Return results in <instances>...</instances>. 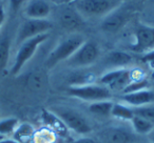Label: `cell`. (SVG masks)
<instances>
[{"instance_id": "obj_1", "label": "cell", "mask_w": 154, "mask_h": 143, "mask_svg": "<svg viewBox=\"0 0 154 143\" xmlns=\"http://www.w3.org/2000/svg\"><path fill=\"white\" fill-rule=\"evenodd\" d=\"M48 38H49V33H45V34L38 35L34 38L28 39L24 42H22L21 44L18 45V51L16 53L15 60H14L13 66L11 68L12 75L19 74V72L26 65V62L36 53L39 45L42 42H45Z\"/></svg>"}, {"instance_id": "obj_2", "label": "cell", "mask_w": 154, "mask_h": 143, "mask_svg": "<svg viewBox=\"0 0 154 143\" xmlns=\"http://www.w3.org/2000/svg\"><path fill=\"white\" fill-rule=\"evenodd\" d=\"M84 42V37L80 35H72L62 40L61 42L58 43L57 46L51 52L48 57V67H53L62 60H68Z\"/></svg>"}, {"instance_id": "obj_3", "label": "cell", "mask_w": 154, "mask_h": 143, "mask_svg": "<svg viewBox=\"0 0 154 143\" xmlns=\"http://www.w3.org/2000/svg\"><path fill=\"white\" fill-rule=\"evenodd\" d=\"M69 94L73 97L86 101H103L111 98V91L105 85L96 84H82V85L72 86L69 88Z\"/></svg>"}, {"instance_id": "obj_4", "label": "cell", "mask_w": 154, "mask_h": 143, "mask_svg": "<svg viewBox=\"0 0 154 143\" xmlns=\"http://www.w3.org/2000/svg\"><path fill=\"white\" fill-rule=\"evenodd\" d=\"M54 113L69 128L73 130L74 132L82 135L91 132V126L86 118L75 109L58 106L54 109Z\"/></svg>"}, {"instance_id": "obj_5", "label": "cell", "mask_w": 154, "mask_h": 143, "mask_svg": "<svg viewBox=\"0 0 154 143\" xmlns=\"http://www.w3.org/2000/svg\"><path fill=\"white\" fill-rule=\"evenodd\" d=\"M99 55L98 46L93 41H85L77 51L66 60L68 65L72 67H82L91 65L96 61Z\"/></svg>"}, {"instance_id": "obj_6", "label": "cell", "mask_w": 154, "mask_h": 143, "mask_svg": "<svg viewBox=\"0 0 154 143\" xmlns=\"http://www.w3.org/2000/svg\"><path fill=\"white\" fill-rule=\"evenodd\" d=\"M52 28V24L47 19H26L22 22L16 35V44L19 45L26 40L41 34H45Z\"/></svg>"}, {"instance_id": "obj_7", "label": "cell", "mask_w": 154, "mask_h": 143, "mask_svg": "<svg viewBox=\"0 0 154 143\" xmlns=\"http://www.w3.org/2000/svg\"><path fill=\"white\" fill-rule=\"evenodd\" d=\"M115 7L111 0H79L76 4L77 12L88 17L106 16Z\"/></svg>"}, {"instance_id": "obj_8", "label": "cell", "mask_w": 154, "mask_h": 143, "mask_svg": "<svg viewBox=\"0 0 154 143\" xmlns=\"http://www.w3.org/2000/svg\"><path fill=\"white\" fill-rule=\"evenodd\" d=\"M99 82L101 85L107 86L109 90L122 92L131 82V70L124 67L110 70L101 76Z\"/></svg>"}, {"instance_id": "obj_9", "label": "cell", "mask_w": 154, "mask_h": 143, "mask_svg": "<svg viewBox=\"0 0 154 143\" xmlns=\"http://www.w3.org/2000/svg\"><path fill=\"white\" fill-rule=\"evenodd\" d=\"M129 13L127 10L115 7L113 11H111L109 14H107L101 22V28L107 33H115L119 28H122L129 19Z\"/></svg>"}, {"instance_id": "obj_10", "label": "cell", "mask_w": 154, "mask_h": 143, "mask_svg": "<svg viewBox=\"0 0 154 143\" xmlns=\"http://www.w3.org/2000/svg\"><path fill=\"white\" fill-rule=\"evenodd\" d=\"M154 46V28L139 25L135 31V42L132 49L137 53L146 52Z\"/></svg>"}, {"instance_id": "obj_11", "label": "cell", "mask_w": 154, "mask_h": 143, "mask_svg": "<svg viewBox=\"0 0 154 143\" xmlns=\"http://www.w3.org/2000/svg\"><path fill=\"white\" fill-rule=\"evenodd\" d=\"M122 100L133 106H145L154 102V92L147 88V90H141L138 92L130 93V94H124Z\"/></svg>"}, {"instance_id": "obj_12", "label": "cell", "mask_w": 154, "mask_h": 143, "mask_svg": "<svg viewBox=\"0 0 154 143\" xmlns=\"http://www.w3.org/2000/svg\"><path fill=\"white\" fill-rule=\"evenodd\" d=\"M50 13L51 7L45 0H32L26 7V16L29 19H47Z\"/></svg>"}, {"instance_id": "obj_13", "label": "cell", "mask_w": 154, "mask_h": 143, "mask_svg": "<svg viewBox=\"0 0 154 143\" xmlns=\"http://www.w3.org/2000/svg\"><path fill=\"white\" fill-rule=\"evenodd\" d=\"M105 139L109 143H130L132 136L125 128L111 127L105 132Z\"/></svg>"}, {"instance_id": "obj_14", "label": "cell", "mask_w": 154, "mask_h": 143, "mask_svg": "<svg viewBox=\"0 0 154 143\" xmlns=\"http://www.w3.org/2000/svg\"><path fill=\"white\" fill-rule=\"evenodd\" d=\"M59 21L61 23V25L63 28H68V30L76 28L82 25V18H80V14L78 12L71 9H66L63 12H61L59 17Z\"/></svg>"}, {"instance_id": "obj_15", "label": "cell", "mask_w": 154, "mask_h": 143, "mask_svg": "<svg viewBox=\"0 0 154 143\" xmlns=\"http://www.w3.org/2000/svg\"><path fill=\"white\" fill-rule=\"evenodd\" d=\"M132 61V57L129 54L120 51H114L108 54L106 58V64L111 67L122 68Z\"/></svg>"}, {"instance_id": "obj_16", "label": "cell", "mask_w": 154, "mask_h": 143, "mask_svg": "<svg viewBox=\"0 0 154 143\" xmlns=\"http://www.w3.org/2000/svg\"><path fill=\"white\" fill-rule=\"evenodd\" d=\"M114 103L110 100H103L93 102L89 106V111L95 116L98 117H108L111 115L112 107Z\"/></svg>"}, {"instance_id": "obj_17", "label": "cell", "mask_w": 154, "mask_h": 143, "mask_svg": "<svg viewBox=\"0 0 154 143\" xmlns=\"http://www.w3.org/2000/svg\"><path fill=\"white\" fill-rule=\"evenodd\" d=\"M131 124L135 133L139 135H149L154 130V123L136 115L131 119Z\"/></svg>"}, {"instance_id": "obj_18", "label": "cell", "mask_w": 154, "mask_h": 143, "mask_svg": "<svg viewBox=\"0 0 154 143\" xmlns=\"http://www.w3.org/2000/svg\"><path fill=\"white\" fill-rule=\"evenodd\" d=\"M111 116L118 119L122 120H130L134 117V111L130 107L126 106L124 104H120V103H114L113 107H112Z\"/></svg>"}, {"instance_id": "obj_19", "label": "cell", "mask_w": 154, "mask_h": 143, "mask_svg": "<svg viewBox=\"0 0 154 143\" xmlns=\"http://www.w3.org/2000/svg\"><path fill=\"white\" fill-rule=\"evenodd\" d=\"M11 51V40L9 37H3L0 39V70L7 66L10 58Z\"/></svg>"}, {"instance_id": "obj_20", "label": "cell", "mask_w": 154, "mask_h": 143, "mask_svg": "<svg viewBox=\"0 0 154 143\" xmlns=\"http://www.w3.org/2000/svg\"><path fill=\"white\" fill-rule=\"evenodd\" d=\"M14 135V140H16L19 143H26V141L31 138L33 135L32 126L29 124H22V125H18L16 130L13 133Z\"/></svg>"}, {"instance_id": "obj_21", "label": "cell", "mask_w": 154, "mask_h": 143, "mask_svg": "<svg viewBox=\"0 0 154 143\" xmlns=\"http://www.w3.org/2000/svg\"><path fill=\"white\" fill-rule=\"evenodd\" d=\"M18 119L16 118H5L0 120V136H8L13 134L18 127Z\"/></svg>"}, {"instance_id": "obj_22", "label": "cell", "mask_w": 154, "mask_h": 143, "mask_svg": "<svg viewBox=\"0 0 154 143\" xmlns=\"http://www.w3.org/2000/svg\"><path fill=\"white\" fill-rule=\"evenodd\" d=\"M134 111V115L139 116L143 119L154 123V106L151 105H145V106L136 107Z\"/></svg>"}, {"instance_id": "obj_23", "label": "cell", "mask_w": 154, "mask_h": 143, "mask_svg": "<svg viewBox=\"0 0 154 143\" xmlns=\"http://www.w3.org/2000/svg\"><path fill=\"white\" fill-rule=\"evenodd\" d=\"M149 86V82L147 80H136V81H131L130 84L122 91L124 94H130V93L138 92L141 90H147Z\"/></svg>"}, {"instance_id": "obj_24", "label": "cell", "mask_w": 154, "mask_h": 143, "mask_svg": "<svg viewBox=\"0 0 154 143\" xmlns=\"http://www.w3.org/2000/svg\"><path fill=\"white\" fill-rule=\"evenodd\" d=\"M141 60H143L145 63H149V64H151V65H154V49H151V51L147 52V53L141 57Z\"/></svg>"}, {"instance_id": "obj_25", "label": "cell", "mask_w": 154, "mask_h": 143, "mask_svg": "<svg viewBox=\"0 0 154 143\" xmlns=\"http://www.w3.org/2000/svg\"><path fill=\"white\" fill-rule=\"evenodd\" d=\"M23 1L24 0H10V7H11L12 12L16 13L21 7Z\"/></svg>"}, {"instance_id": "obj_26", "label": "cell", "mask_w": 154, "mask_h": 143, "mask_svg": "<svg viewBox=\"0 0 154 143\" xmlns=\"http://www.w3.org/2000/svg\"><path fill=\"white\" fill-rule=\"evenodd\" d=\"M5 7H3L2 4H0V28H2L3 23H5Z\"/></svg>"}, {"instance_id": "obj_27", "label": "cell", "mask_w": 154, "mask_h": 143, "mask_svg": "<svg viewBox=\"0 0 154 143\" xmlns=\"http://www.w3.org/2000/svg\"><path fill=\"white\" fill-rule=\"evenodd\" d=\"M73 143H97V142L95 140H93V139H91V138L84 137V138L78 139V140H76L75 142H73Z\"/></svg>"}, {"instance_id": "obj_28", "label": "cell", "mask_w": 154, "mask_h": 143, "mask_svg": "<svg viewBox=\"0 0 154 143\" xmlns=\"http://www.w3.org/2000/svg\"><path fill=\"white\" fill-rule=\"evenodd\" d=\"M149 135H150V140H151V142L154 143V130H152V132L150 133Z\"/></svg>"}, {"instance_id": "obj_29", "label": "cell", "mask_w": 154, "mask_h": 143, "mask_svg": "<svg viewBox=\"0 0 154 143\" xmlns=\"http://www.w3.org/2000/svg\"><path fill=\"white\" fill-rule=\"evenodd\" d=\"M151 79H152V80H153V81H154V70H152V73H151Z\"/></svg>"}, {"instance_id": "obj_30", "label": "cell", "mask_w": 154, "mask_h": 143, "mask_svg": "<svg viewBox=\"0 0 154 143\" xmlns=\"http://www.w3.org/2000/svg\"><path fill=\"white\" fill-rule=\"evenodd\" d=\"M5 137H3V136H0V141H1V140H3V139H5Z\"/></svg>"}]
</instances>
